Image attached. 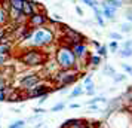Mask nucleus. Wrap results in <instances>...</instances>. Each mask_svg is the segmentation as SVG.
Returning <instances> with one entry per match:
<instances>
[{
  "label": "nucleus",
  "mask_w": 132,
  "mask_h": 128,
  "mask_svg": "<svg viewBox=\"0 0 132 128\" xmlns=\"http://www.w3.org/2000/svg\"><path fill=\"white\" fill-rule=\"evenodd\" d=\"M55 60H56V64L60 66V69H64V70L74 69L76 64H77V60H76V57L73 54L71 48L67 46V45H61L60 48L56 49Z\"/></svg>",
  "instance_id": "nucleus-1"
},
{
  "label": "nucleus",
  "mask_w": 132,
  "mask_h": 128,
  "mask_svg": "<svg viewBox=\"0 0 132 128\" xmlns=\"http://www.w3.org/2000/svg\"><path fill=\"white\" fill-rule=\"evenodd\" d=\"M19 61L28 67H36V66H42L48 61V55L43 54L39 48H33L28 51H24L19 55Z\"/></svg>",
  "instance_id": "nucleus-2"
},
{
  "label": "nucleus",
  "mask_w": 132,
  "mask_h": 128,
  "mask_svg": "<svg viewBox=\"0 0 132 128\" xmlns=\"http://www.w3.org/2000/svg\"><path fill=\"white\" fill-rule=\"evenodd\" d=\"M31 40V46L34 48H45L54 42V33L51 31V28H34L33 34L30 37Z\"/></svg>",
  "instance_id": "nucleus-3"
},
{
  "label": "nucleus",
  "mask_w": 132,
  "mask_h": 128,
  "mask_svg": "<svg viewBox=\"0 0 132 128\" xmlns=\"http://www.w3.org/2000/svg\"><path fill=\"white\" fill-rule=\"evenodd\" d=\"M80 78V74L74 70V69H68V70H64V69H61L58 73L55 74V82L60 85V88H65L67 85H70L73 82H76V80Z\"/></svg>",
  "instance_id": "nucleus-4"
},
{
  "label": "nucleus",
  "mask_w": 132,
  "mask_h": 128,
  "mask_svg": "<svg viewBox=\"0 0 132 128\" xmlns=\"http://www.w3.org/2000/svg\"><path fill=\"white\" fill-rule=\"evenodd\" d=\"M46 22H49V18L46 17V13L45 12H34L31 17H28V21L25 24H28L30 28H40Z\"/></svg>",
  "instance_id": "nucleus-5"
},
{
  "label": "nucleus",
  "mask_w": 132,
  "mask_h": 128,
  "mask_svg": "<svg viewBox=\"0 0 132 128\" xmlns=\"http://www.w3.org/2000/svg\"><path fill=\"white\" fill-rule=\"evenodd\" d=\"M54 89H51L49 88V85H46V84H37L34 88H31V89H28V91L24 94L25 98H39L42 97V95H45V94H49V92H52Z\"/></svg>",
  "instance_id": "nucleus-6"
},
{
  "label": "nucleus",
  "mask_w": 132,
  "mask_h": 128,
  "mask_svg": "<svg viewBox=\"0 0 132 128\" xmlns=\"http://www.w3.org/2000/svg\"><path fill=\"white\" fill-rule=\"evenodd\" d=\"M42 82V76L40 74H27L24 76L22 79L19 80V85H21V89H24V91H28L31 88H34L37 84H40Z\"/></svg>",
  "instance_id": "nucleus-7"
},
{
  "label": "nucleus",
  "mask_w": 132,
  "mask_h": 128,
  "mask_svg": "<svg viewBox=\"0 0 132 128\" xmlns=\"http://www.w3.org/2000/svg\"><path fill=\"white\" fill-rule=\"evenodd\" d=\"M71 51L76 60H80V58H85V55H88V48L85 43H74L71 46Z\"/></svg>",
  "instance_id": "nucleus-8"
},
{
  "label": "nucleus",
  "mask_w": 132,
  "mask_h": 128,
  "mask_svg": "<svg viewBox=\"0 0 132 128\" xmlns=\"http://www.w3.org/2000/svg\"><path fill=\"white\" fill-rule=\"evenodd\" d=\"M34 12H36V9H34V2H31V0H25L24 5H22V9H21V13L28 18V17H31Z\"/></svg>",
  "instance_id": "nucleus-9"
},
{
  "label": "nucleus",
  "mask_w": 132,
  "mask_h": 128,
  "mask_svg": "<svg viewBox=\"0 0 132 128\" xmlns=\"http://www.w3.org/2000/svg\"><path fill=\"white\" fill-rule=\"evenodd\" d=\"M102 15L105 17L107 19H110V21H116V9L114 7H110V6H107V5H102Z\"/></svg>",
  "instance_id": "nucleus-10"
},
{
  "label": "nucleus",
  "mask_w": 132,
  "mask_h": 128,
  "mask_svg": "<svg viewBox=\"0 0 132 128\" xmlns=\"http://www.w3.org/2000/svg\"><path fill=\"white\" fill-rule=\"evenodd\" d=\"M24 2L25 0H7V6L12 7V9H16V11H21Z\"/></svg>",
  "instance_id": "nucleus-11"
},
{
  "label": "nucleus",
  "mask_w": 132,
  "mask_h": 128,
  "mask_svg": "<svg viewBox=\"0 0 132 128\" xmlns=\"http://www.w3.org/2000/svg\"><path fill=\"white\" fill-rule=\"evenodd\" d=\"M9 21V17H7V9L0 5V25H5Z\"/></svg>",
  "instance_id": "nucleus-12"
},
{
  "label": "nucleus",
  "mask_w": 132,
  "mask_h": 128,
  "mask_svg": "<svg viewBox=\"0 0 132 128\" xmlns=\"http://www.w3.org/2000/svg\"><path fill=\"white\" fill-rule=\"evenodd\" d=\"M102 5H107V6L114 7V9H117V7L122 6V3L117 2V0H102Z\"/></svg>",
  "instance_id": "nucleus-13"
},
{
  "label": "nucleus",
  "mask_w": 132,
  "mask_h": 128,
  "mask_svg": "<svg viewBox=\"0 0 132 128\" xmlns=\"http://www.w3.org/2000/svg\"><path fill=\"white\" fill-rule=\"evenodd\" d=\"M102 61V57H100V55H92L89 58V63L94 66V67H96V66H100Z\"/></svg>",
  "instance_id": "nucleus-14"
},
{
  "label": "nucleus",
  "mask_w": 132,
  "mask_h": 128,
  "mask_svg": "<svg viewBox=\"0 0 132 128\" xmlns=\"http://www.w3.org/2000/svg\"><path fill=\"white\" fill-rule=\"evenodd\" d=\"M11 43H0V54H11Z\"/></svg>",
  "instance_id": "nucleus-15"
},
{
  "label": "nucleus",
  "mask_w": 132,
  "mask_h": 128,
  "mask_svg": "<svg viewBox=\"0 0 132 128\" xmlns=\"http://www.w3.org/2000/svg\"><path fill=\"white\" fill-rule=\"evenodd\" d=\"M119 55L122 57V58H129V57H132V49L122 48V49L119 51Z\"/></svg>",
  "instance_id": "nucleus-16"
},
{
  "label": "nucleus",
  "mask_w": 132,
  "mask_h": 128,
  "mask_svg": "<svg viewBox=\"0 0 132 128\" xmlns=\"http://www.w3.org/2000/svg\"><path fill=\"white\" fill-rule=\"evenodd\" d=\"M24 127H25V121H24V119L15 121V122H12V124L9 125V128H24Z\"/></svg>",
  "instance_id": "nucleus-17"
},
{
  "label": "nucleus",
  "mask_w": 132,
  "mask_h": 128,
  "mask_svg": "<svg viewBox=\"0 0 132 128\" xmlns=\"http://www.w3.org/2000/svg\"><path fill=\"white\" fill-rule=\"evenodd\" d=\"M120 31H122V33H131L132 31V24H129V22L120 24Z\"/></svg>",
  "instance_id": "nucleus-18"
},
{
  "label": "nucleus",
  "mask_w": 132,
  "mask_h": 128,
  "mask_svg": "<svg viewBox=\"0 0 132 128\" xmlns=\"http://www.w3.org/2000/svg\"><path fill=\"white\" fill-rule=\"evenodd\" d=\"M82 94H83V89H82L80 86H76V88L70 92V97H71V98L73 97H79V95H82Z\"/></svg>",
  "instance_id": "nucleus-19"
},
{
  "label": "nucleus",
  "mask_w": 132,
  "mask_h": 128,
  "mask_svg": "<svg viewBox=\"0 0 132 128\" xmlns=\"http://www.w3.org/2000/svg\"><path fill=\"white\" fill-rule=\"evenodd\" d=\"M9 58H11V54H0V67L5 66Z\"/></svg>",
  "instance_id": "nucleus-20"
},
{
  "label": "nucleus",
  "mask_w": 132,
  "mask_h": 128,
  "mask_svg": "<svg viewBox=\"0 0 132 128\" xmlns=\"http://www.w3.org/2000/svg\"><path fill=\"white\" fill-rule=\"evenodd\" d=\"M96 55H100V57H105L107 55V46H100L98 48V51H96Z\"/></svg>",
  "instance_id": "nucleus-21"
},
{
  "label": "nucleus",
  "mask_w": 132,
  "mask_h": 128,
  "mask_svg": "<svg viewBox=\"0 0 132 128\" xmlns=\"http://www.w3.org/2000/svg\"><path fill=\"white\" fill-rule=\"evenodd\" d=\"M64 107H65V104H64V103H58L56 106H54V107H52V112H58V110H62Z\"/></svg>",
  "instance_id": "nucleus-22"
},
{
  "label": "nucleus",
  "mask_w": 132,
  "mask_h": 128,
  "mask_svg": "<svg viewBox=\"0 0 132 128\" xmlns=\"http://www.w3.org/2000/svg\"><path fill=\"white\" fill-rule=\"evenodd\" d=\"M125 79H126L125 74H114V80H116V82H123Z\"/></svg>",
  "instance_id": "nucleus-23"
},
{
  "label": "nucleus",
  "mask_w": 132,
  "mask_h": 128,
  "mask_svg": "<svg viewBox=\"0 0 132 128\" xmlns=\"http://www.w3.org/2000/svg\"><path fill=\"white\" fill-rule=\"evenodd\" d=\"M33 112H34L36 115H42V113H45L46 110H45V109H42V107H34V109H33Z\"/></svg>",
  "instance_id": "nucleus-24"
},
{
  "label": "nucleus",
  "mask_w": 132,
  "mask_h": 128,
  "mask_svg": "<svg viewBox=\"0 0 132 128\" xmlns=\"http://www.w3.org/2000/svg\"><path fill=\"white\" fill-rule=\"evenodd\" d=\"M82 2H83V3H86V5H88L89 7H95V6H96L94 0H82Z\"/></svg>",
  "instance_id": "nucleus-25"
},
{
  "label": "nucleus",
  "mask_w": 132,
  "mask_h": 128,
  "mask_svg": "<svg viewBox=\"0 0 132 128\" xmlns=\"http://www.w3.org/2000/svg\"><path fill=\"white\" fill-rule=\"evenodd\" d=\"M0 101H6V91L0 89Z\"/></svg>",
  "instance_id": "nucleus-26"
},
{
  "label": "nucleus",
  "mask_w": 132,
  "mask_h": 128,
  "mask_svg": "<svg viewBox=\"0 0 132 128\" xmlns=\"http://www.w3.org/2000/svg\"><path fill=\"white\" fill-rule=\"evenodd\" d=\"M110 37L111 39H116V40H120L122 39V34H119V33H110Z\"/></svg>",
  "instance_id": "nucleus-27"
},
{
  "label": "nucleus",
  "mask_w": 132,
  "mask_h": 128,
  "mask_svg": "<svg viewBox=\"0 0 132 128\" xmlns=\"http://www.w3.org/2000/svg\"><path fill=\"white\" fill-rule=\"evenodd\" d=\"M122 48H128V49H132V40H126L123 45H122Z\"/></svg>",
  "instance_id": "nucleus-28"
},
{
  "label": "nucleus",
  "mask_w": 132,
  "mask_h": 128,
  "mask_svg": "<svg viewBox=\"0 0 132 128\" xmlns=\"http://www.w3.org/2000/svg\"><path fill=\"white\" fill-rule=\"evenodd\" d=\"M83 84H85V86L90 85V84H92V76H86V78H85V80H83Z\"/></svg>",
  "instance_id": "nucleus-29"
},
{
  "label": "nucleus",
  "mask_w": 132,
  "mask_h": 128,
  "mask_svg": "<svg viewBox=\"0 0 132 128\" xmlns=\"http://www.w3.org/2000/svg\"><path fill=\"white\" fill-rule=\"evenodd\" d=\"M110 48H111V51H113V52H116V51H117V48H119L117 42H111V43H110Z\"/></svg>",
  "instance_id": "nucleus-30"
},
{
  "label": "nucleus",
  "mask_w": 132,
  "mask_h": 128,
  "mask_svg": "<svg viewBox=\"0 0 132 128\" xmlns=\"http://www.w3.org/2000/svg\"><path fill=\"white\" fill-rule=\"evenodd\" d=\"M105 73H110L111 76H114V74H116V72H114L113 67H108V66H107V67H105Z\"/></svg>",
  "instance_id": "nucleus-31"
},
{
  "label": "nucleus",
  "mask_w": 132,
  "mask_h": 128,
  "mask_svg": "<svg viewBox=\"0 0 132 128\" xmlns=\"http://www.w3.org/2000/svg\"><path fill=\"white\" fill-rule=\"evenodd\" d=\"M122 67H123V70H125V72L132 73V67H131V66H128V64H122Z\"/></svg>",
  "instance_id": "nucleus-32"
},
{
  "label": "nucleus",
  "mask_w": 132,
  "mask_h": 128,
  "mask_svg": "<svg viewBox=\"0 0 132 128\" xmlns=\"http://www.w3.org/2000/svg\"><path fill=\"white\" fill-rule=\"evenodd\" d=\"M76 12H77L79 15H83V11H82V9H80L79 6H76Z\"/></svg>",
  "instance_id": "nucleus-33"
},
{
  "label": "nucleus",
  "mask_w": 132,
  "mask_h": 128,
  "mask_svg": "<svg viewBox=\"0 0 132 128\" xmlns=\"http://www.w3.org/2000/svg\"><path fill=\"white\" fill-rule=\"evenodd\" d=\"M128 21L132 22V12H128Z\"/></svg>",
  "instance_id": "nucleus-34"
},
{
  "label": "nucleus",
  "mask_w": 132,
  "mask_h": 128,
  "mask_svg": "<svg viewBox=\"0 0 132 128\" xmlns=\"http://www.w3.org/2000/svg\"><path fill=\"white\" fill-rule=\"evenodd\" d=\"M86 94H88V95H94V94H95V89H90V91H86Z\"/></svg>",
  "instance_id": "nucleus-35"
},
{
  "label": "nucleus",
  "mask_w": 132,
  "mask_h": 128,
  "mask_svg": "<svg viewBox=\"0 0 132 128\" xmlns=\"http://www.w3.org/2000/svg\"><path fill=\"white\" fill-rule=\"evenodd\" d=\"M70 107H71V109H77L79 104H74V103H73V104H70Z\"/></svg>",
  "instance_id": "nucleus-36"
},
{
  "label": "nucleus",
  "mask_w": 132,
  "mask_h": 128,
  "mask_svg": "<svg viewBox=\"0 0 132 128\" xmlns=\"http://www.w3.org/2000/svg\"><path fill=\"white\" fill-rule=\"evenodd\" d=\"M40 127H42V124L39 122V124H37V125H36V127H34V128H40Z\"/></svg>",
  "instance_id": "nucleus-37"
},
{
  "label": "nucleus",
  "mask_w": 132,
  "mask_h": 128,
  "mask_svg": "<svg viewBox=\"0 0 132 128\" xmlns=\"http://www.w3.org/2000/svg\"><path fill=\"white\" fill-rule=\"evenodd\" d=\"M117 2H120V3H123V2H126V0H117Z\"/></svg>",
  "instance_id": "nucleus-38"
},
{
  "label": "nucleus",
  "mask_w": 132,
  "mask_h": 128,
  "mask_svg": "<svg viewBox=\"0 0 132 128\" xmlns=\"http://www.w3.org/2000/svg\"><path fill=\"white\" fill-rule=\"evenodd\" d=\"M85 128H89V127H85Z\"/></svg>",
  "instance_id": "nucleus-39"
}]
</instances>
